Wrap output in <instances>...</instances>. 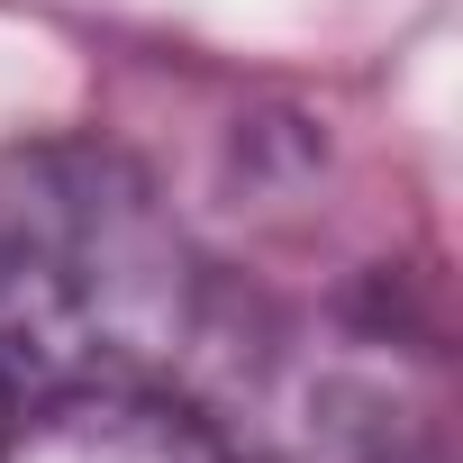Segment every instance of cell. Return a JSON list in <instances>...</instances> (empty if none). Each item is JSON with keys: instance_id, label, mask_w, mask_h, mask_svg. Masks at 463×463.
Here are the masks:
<instances>
[{"instance_id": "cell-1", "label": "cell", "mask_w": 463, "mask_h": 463, "mask_svg": "<svg viewBox=\"0 0 463 463\" xmlns=\"http://www.w3.org/2000/svg\"><path fill=\"white\" fill-rule=\"evenodd\" d=\"M191 336V255L155 182L100 137L0 146V373L10 391L146 382Z\"/></svg>"}, {"instance_id": "cell-2", "label": "cell", "mask_w": 463, "mask_h": 463, "mask_svg": "<svg viewBox=\"0 0 463 463\" xmlns=\"http://www.w3.org/2000/svg\"><path fill=\"white\" fill-rule=\"evenodd\" d=\"M0 463H237L200 409H182L155 382H73L37 391V409H10Z\"/></svg>"}, {"instance_id": "cell-3", "label": "cell", "mask_w": 463, "mask_h": 463, "mask_svg": "<svg viewBox=\"0 0 463 463\" xmlns=\"http://www.w3.org/2000/svg\"><path fill=\"white\" fill-rule=\"evenodd\" d=\"M10 409H19V391H10V373H0V427H10Z\"/></svg>"}]
</instances>
